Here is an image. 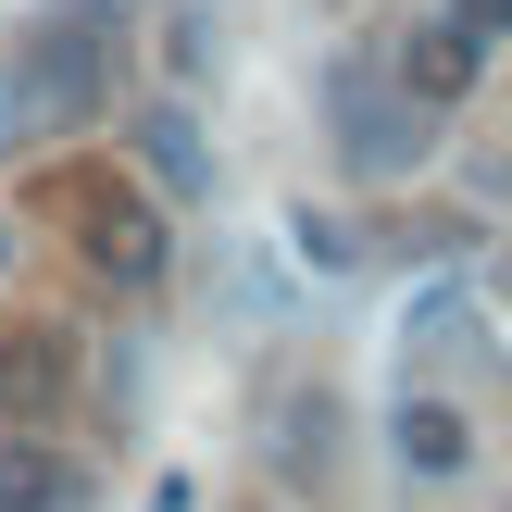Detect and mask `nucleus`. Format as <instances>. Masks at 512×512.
<instances>
[{
	"mask_svg": "<svg viewBox=\"0 0 512 512\" xmlns=\"http://www.w3.org/2000/svg\"><path fill=\"white\" fill-rule=\"evenodd\" d=\"M75 375H88V350H75L63 325L0 313V425H63L75 413Z\"/></svg>",
	"mask_w": 512,
	"mask_h": 512,
	"instance_id": "obj_4",
	"label": "nucleus"
},
{
	"mask_svg": "<svg viewBox=\"0 0 512 512\" xmlns=\"http://www.w3.org/2000/svg\"><path fill=\"white\" fill-rule=\"evenodd\" d=\"M450 13H463V25H475V38H488V50L512 38V0H450Z\"/></svg>",
	"mask_w": 512,
	"mask_h": 512,
	"instance_id": "obj_9",
	"label": "nucleus"
},
{
	"mask_svg": "<svg viewBox=\"0 0 512 512\" xmlns=\"http://www.w3.org/2000/svg\"><path fill=\"white\" fill-rule=\"evenodd\" d=\"M50 213L75 225V263H88L113 300H150V288L175 275V225H163V200H150L138 175L63 163V175H50Z\"/></svg>",
	"mask_w": 512,
	"mask_h": 512,
	"instance_id": "obj_2",
	"label": "nucleus"
},
{
	"mask_svg": "<svg viewBox=\"0 0 512 512\" xmlns=\"http://www.w3.org/2000/svg\"><path fill=\"white\" fill-rule=\"evenodd\" d=\"M388 75L425 100V113H463V100H475V75H488V38H475V25L438 0V13H413V25L388 38Z\"/></svg>",
	"mask_w": 512,
	"mask_h": 512,
	"instance_id": "obj_5",
	"label": "nucleus"
},
{
	"mask_svg": "<svg viewBox=\"0 0 512 512\" xmlns=\"http://www.w3.org/2000/svg\"><path fill=\"white\" fill-rule=\"evenodd\" d=\"M425 125H438V113H425L400 75H363V63L325 75V138H338L350 175H413L425 163Z\"/></svg>",
	"mask_w": 512,
	"mask_h": 512,
	"instance_id": "obj_3",
	"label": "nucleus"
},
{
	"mask_svg": "<svg viewBox=\"0 0 512 512\" xmlns=\"http://www.w3.org/2000/svg\"><path fill=\"white\" fill-rule=\"evenodd\" d=\"M0 263H13V225H0Z\"/></svg>",
	"mask_w": 512,
	"mask_h": 512,
	"instance_id": "obj_11",
	"label": "nucleus"
},
{
	"mask_svg": "<svg viewBox=\"0 0 512 512\" xmlns=\"http://www.w3.org/2000/svg\"><path fill=\"white\" fill-rule=\"evenodd\" d=\"M138 163H150V188H163V200H200V188H213V150H200V125L175 113V100H150V113H138Z\"/></svg>",
	"mask_w": 512,
	"mask_h": 512,
	"instance_id": "obj_8",
	"label": "nucleus"
},
{
	"mask_svg": "<svg viewBox=\"0 0 512 512\" xmlns=\"http://www.w3.org/2000/svg\"><path fill=\"white\" fill-rule=\"evenodd\" d=\"M0 512H75V463L50 450V425L0 438Z\"/></svg>",
	"mask_w": 512,
	"mask_h": 512,
	"instance_id": "obj_7",
	"label": "nucleus"
},
{
	"mask_svg": "<svg viewBox=\"0 0 512 512\" xmlns=\"http://www.w3.org/2000/svg\"><path fill=\"white\" fill-rule=\"evenodd\" d=\"M100 100H113V38H100L88 13H75V25H25L13 63H0V150L88 138Z\"/></svg>",
	"mask_w": 512,
	"mask_h": 512,
	"instance_id": "obj_1",
	"label": "nucleus"
},
{
	"mask_svg": "<svg viewBox=\"0 0 512 512\" xmlns=\"http://www.w3.org/2000/svg\"><path fill=\"white\" fill-rule=\"evenodd\" d=\"M150 512H188V475H163V488H150Z\"/></svg>",
	"mask_w": 512,
	"mask_h": 512,
	"instance_id": "obj_10",
	"label": "nucleus"
},
{
	"mask_svg": "<svg viewBox=\"0 0 512 512\" xmlns=\"http://www.w3.org/2000/svg\"><path fill=\"white\" fill-rule=\"evenodd\" d=\"M388 450H400V475H425V488H450V475H463L475 463V413H463V400H400V413H388Z\"/></svg>",
	"mask_w": 512,
	"mask_h": 512,
	"instance_id": "obj_6",
	"label": "nucleus"
}]
</instances>
